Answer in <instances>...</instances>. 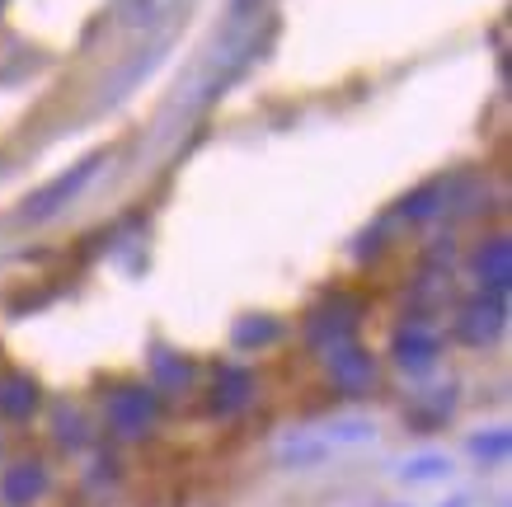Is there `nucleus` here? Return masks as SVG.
Segmentation results:
<instances>
[{
	"label": "nucleus",
	"instance_id": "1",
	"mask_svg": "<svg viewBox=\"0 0 512 507\" xmlns=\"http://www.w3.org/2000/svg\"><path fill=\"white\" fill-rule=\"evenodd\" d=\"M104 160H109V151H90L85 160H76L71 169H62L52 184H43L38 193H29V198H24L19 221H24V226H43V221H52L57 212H66V207H71V202H76L80 193L94 184V174L104 169Z\"/></svg>",
	"mask_w": 512,
	"mask_h": 507
},
{
	"label": "nucleus",
	"instance_id": "2",
	"mask_svg": "<svg viewBox=\"0 0 512 507\" xmlns=\"http://www.w3.org/2000/svg\"><path fill=\"white\" fill-rule=\"evenodd\" d=\"M104 423H109V432L113 437H123V442H141V437H151L156 423H160L156 385H141V381L113 385L109 395H104Z\"/></svg>",
	"mask_w": 512,
	"mask_h": 507
},
{
	"label": "nucleus",
	"instance_id": "3",
	"mask_svg": "<svg viewBox=\"0 0 512 507\" xmlns=\"http://www.w3.org/2000/svg\"><path fill=\"white\" fill-rule=\"evenodd\" d=\"M357 324H362V301L339 292V296H329V301H320V306L306 315L301 334H306V348H311V353L325 357L329 348H339V343L357 338Z\"/></svg>",
	"mask_w": 512,
	"mask_h": 507
},
{
	"label": "nucleus",
	"instance_id": "4",
	"mask_svg": "<svg viewBox=\"0 0 512 507\" xmlns=\"http://www.w3.org/2000/svg\"><path fill=\"white\" fill-rule=\"evenodd\" d=\"M325 376L343 400H367V395H376L381 367H376L372 348H362L357 338H348V343H339V348L325 353Z\"/></svg>",
	"mask_w": 512,
	"mask_h": 507
},
{
	"label": "nucleus",
	"instance_id": "5",
	"mask_svg": "<svg viewBox=\"0 0 512 507\" xmlns=\"http://www.w3.org/2000/svg\"><path fill=\"white\" fill-rule=\"evenodd\" d=\"M390 362L409 376V381H423L433 376L437 362H442V334H437L428 320H404L390 338Z\"/></svg>",
	"mask_w": 512,
	"mask_h": 507
},
{
	"label": "nucleus",
	"instance_id": "6",
	"mask_svg": "<svg viewBox=\"0 0 512 507\" xmlns=\"http://www.w3.org/2000/svg\"><path fill=\"white\" fill-rule=\"evenodd\" d=\"M503 329H508V296L498 292H475L466 306L456 310V324H451V334L461 338L466 348H494Z\"/></svg>",
	"mask_w": 512,
	"mask_h": 507
},
{
	"label": "nucleus",
	"instance_id": "7",
	"mask_svg": "<svg viewBox=\"0 0 512 507\" xmlns=\"http://www.w3.org/2000/svg\"><path fill=\"white\" fill-rule=\"evenodd\" d=\"M254 395H259L254 371L240 367V362H226V367H217V376H212L207 409H212V418H235V414H245L249 404H254Z\"/></svg>",
	"mask_w": 512,
	"mask_h": 507
},
{
	"label": "nucleus",
	"instance_id": "8",
	"mask_svg": "<svg viewBox=\"0 0 512 507\" xmlns=\"http://www.w3.org/2000/svg\"><path fill=\"white\" fill-rule=\"evenodd\" d=\"M47 489H52V470H47L38 456H24V461L5 465V475H0V503H5V507L43 503Z\"/></svg>",
	"mask_w": 512,
	"mask_h": 507
},
{
	"label": "nucleus",
	"instance_id": "9",
	"mask_svg": "<svg viewBox=\"0 0 512 507\" xmlns=\"http://www.w3.org/2000/svg\"><path fill=\"white\" fill-rule=\"evenodd\" d=\"M456 414V385H423L404 404V423L414 432H437L447 428V418Z\"/></svg>",
	"mask_w": 512,
	"mask_h": 507
},
{
	"label": "nucleus",
	"instance_id": "10",
	"mask_svg": "<svg viewBox=\"0 0 512 507\" xmlns=\"http://www.w3.org/2000/svg\"><path fill=\"white\" fill-rule=\"evenodd\" d=\"M470 273H475V282H480V292L508 296V287H512V245H508V235H489V240L475 249Z\"/></svg>",
	"mask_w": 512,
	"mask_h": 507
},
{
	"label": "nucleus",
	"instance_id": "11",
	"mask_svg": "<svg viewBox=\"0 0 512 507\" xmlns=\"http://www.w3.org/2000/svg\"><path fill=\"white\" fill-rule=\"evenodd\" d=\"M146 367H151V385H156V395H188V390H193V362H188L184 353L165 348V343H151Z\"/></svg>",
	"mask_w": 512,
	"mask_h": 507
},
{
	"label": "nucleus",
	"instance_id": "12",
	"mask_svg": "<svg viewBox=\"0 0 512 507\" xmlns=\"http://www.w3.org/2000/svg\"><path fill=\"white\" fill-rule=\"evenodd\" d=\"M38 409H43V385L33 381V376H24V371L0 376V418H10V423H29Z\"/></svg>",
	"mask_w": 512,
	"mask_h": 507
},
{
	"label": "nucleus",
	"instance_id": "13",
	"mask_svg": "<svg viewBox=\"0 0 512 507\" xmlns=\"http://www.w3.org/2000/svg\"><path fill=\"white\" fill-rule=\"evenodd\" d=\"M282 338V324L273 315H240L231 329L235 353H259V348H273Z\"/></svg>",
	"mask_w": 512,
	"mask_h": 507
},
{
	"label": "nucleus",
	"instance_id": "14",
	"mask_svg": "<svg viewBox=\"0 0 512 507\" xmlns=\"http://www.w3.org/2000/svg\"><path fill=\"white\" fill-rule=\"evenodd\" d=\"M52 437H57L62 451H85L90 446V423H85L76 404H57L52 409Z\"/></svg>",
	"mask_w": 512,
	"mask_h": 507
},
{
	"label": "nucleus",
	"instance_id": "15",
	"mask_svg": "<svg viewBox=\"0 0 512 507\" xmlns=\"http://www.w3.org/2000/svg\"><path fill=\"white\" fill-rule=\"evenodd\" d=\"M118 5V24L123 29H156L160 19L170 15V5L174 0H113Z\"/></svg>",
	"mask_w": 512,
	"mask_h": 507
},
{
	"label": "nucleus",
	"instance_id": "16",
	"mask_svg": "<svg viewBox=\"0 0 512 507\" xmlns=\"http://www.w3.org/2000/svg\"><path fill=\"white\" fill-rule=\"evenodd\" d=\"M466 451L480 465H503L508 461V451H512V432L508 428H484V432H475V437L466 442Z\"/></svg>",
	"mask_w": 512,
	"mask_h": 507
},
{
	"label": "nucleus",
	"instance_id": "17",
	"mask_svg": "<svg viewBox=\"0 0 512 507\" xmlns=\"http://www.w3.org/2000/svg\"><path fill=\"white\" fill-rule=\"evenodd\" d=\"M395 475H400L404 484H437V479L451 475V461L447 456H437V451H423V456H414V461H404Z\"/></svg>",
	"mask_w": 512,
	"mask_h": 507
},
{
	"label": "nucleus",
	"instance_id": "18",
	"mask_svg": "<svg viewBox=\"0 0 512 507\" xmlns=\"http://www.w3.org/2000/svg\"><path fill=\"white\" fill-rule=\"evenodd\" d=\"M325 451H329L325 437H306V432H301V437H287V442L278 446V461L282 465H301V470H306V465L325 461Z\"/></svg>",
	"mask_w": 512,
	"mask_h": 507
},
{
	"label": "nucleus",
	"instance_id": "19",
	"mask_svg": "<svg viewBox=\"0 0 512 507\" xmlns=\"http://www.w3.org/2000/svg\"><path fill=\"white\" fill-rule=\"evenodd\" d=\"M442 193H447V188H442V184H428V188H419V193H409V198H404V207H400V212L409 216V221H428V216H437V212H442V202H437V198H442Z\"/></svg>",
	"mask_w": 512,
	"mask_h": 507
},
{
	"label": "nucleus",
	"instance_id": "20",
	"mask_svg": "<svg viewBox=\"0 0 512 507\" xmlns=\"http://www.w3.org/2000/svg\"><path fill=\"white\" fill-rule=\"evenodd\" d=\"M376 428L367 423V418H343V423H329L325 442H372Z\"/></svg>",
	"mask_w": 512,
	"mask_h": 507
},
{
	"label": "nucleus",
	"instance_id": "21",
	"mask_svg": "<svg viewBox=\"0 0 512 507\" xmlns=\"http://www.w3.org/2000/svg\"><path fill=\"white\" fill-rule=\"evenodd\" d=\"M451 507H470V503H466V498H451Z\"/></svg>",
	"mask_w": 512,
	"mask_h": 507
},
{
	"label": "nucleus",
	"instance_id": "22",
	"mask_svg": "<svg viewBox=\"0 0 512 507\" xmlns=\"http://www.w3.org/2000/svg\"><path fill=\"white\" fill-rule=\"evenodd\" d=\"M0 10H5V0H0Z\"/></svg>",
	"mask_w": 512,
	"mask_h": 507
}]
</instances>
